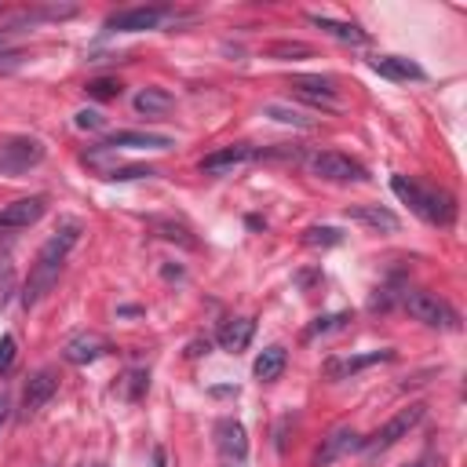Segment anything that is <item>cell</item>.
<instances>
[{
  "instance_id": "38",
  "label": "cell",
  "mask_w": 467,
  "mask_h": 467,
  "mask_svg": "<svg viewBox=\"0 0 467 467\" xmlns=\"http://www.w3.org/2000/svg\"><path fill=\"white\" fill-rule=\"evenodd\" d=\"M230 467H237V463H230Z\"/></svg>"
},
{
  "instance_id": "27",
  "label": "cell",
  "mask_w": 467,
  "mask_h": 467,
  "mask_svg": "<svg viewBox=\"0 0 467 467\" xmlns=\"http://www.w3.org/2000/svg\"><path fill=\"white\" fill-rule=\"evenodd\" d=\"M150 179V175H157V168H150V164H124V168H109L106 171V179H113V182H128V179Z\"/></svg>"
},
{
  "instance_id": "16",
  "label": "cell",
  "mask_w": 467,
  "mask_h": 467,
  "mask_svg": "<svg viewBox=\"0 0 467 467\" xmlns=\"http://www.w3.org/2000/svg\"><path fill=\"white\" fill-rule=\"evenodd\" d=\"M372 69L387 80H423L427 73L412 62V58H401V55H376L372 58Z\"/></svg>"
},
{
  "instance_id": "19",
  "label": "cell",
  "mask_w": 467,
  "mask_h": 467,
  "mask_svg": "<svg viewBox=\"0 0 467 467\" xmlns=\"http://www.w3.org/2000/svg\"><path fill=\"white\" fill-rule=\"evenodd\" d=\"M394 354L390 350H372V354H354V358H332L328 365H325V372L332 376V379H343V376H354V372H361L365 365H376V361H390Z\"/></svg>"
},
{
  "instance_id": "20",
  "label": "cell",
  "mask_w": 467,
  "mask_h": 467,
  "mask_svg": "<svg viewBox=\"0 0 467 467\" xmlns=\"http://www.w3.org/2000/svg\"><path fill=\"white\" fill-rule=\"evenodd\" d=\"M310 22H314L321 33H328V36H336V40H343V44H368V33L358 29L354 22H336V18H328V15H310Z\"/></svg>"
},
{
  "instance_id": "3",
  "label": "cell",
  "mask_w": 467,
  "mask_h": 467,
  "mask_svg": "<svg viewBox=\"0 0 467 467\" xmlns=\"http://www.w3.org/2000/svg\"><path fill=\"white\" fill-rule=\"evenodd\" d=\"M401 306H405V310H409L416 321H423V325H431V328H460L456 310H452L445 299H438L434 292L409 288V292L401 296Z\"/></svg>"
},
{
  "instance_id": "33",
  "label": "cell",
  "mask_w": 467,
  "mask_h": 467,
  "mask_svg": "<svg viewBox=\"0 0 467 467\" xmlns=\"http://www.w3.org/2000/svg\"><path fill=\"white\" fill-rule=\"evenodd\" d=\"M22 62H26V55H22V51H15V47H0V73L18 69Z\"/></svg>"
},
{
  "instance_id": "9",
  "label": "cell",
  "mask_w": 467,
  "mask_h": 467,
  "mask_svg": "<svg viewBox=\"0 0 467 467\" xmlns=\"http://www.w3.org/2000/svg\"><path fill=\"white\" fill-rule=\"evenodd\" d=\"M47 212V197L44 193H33V197H18L11 201L4 212H0V230H22V226H33L40 223Z\"/></svg>"
},
{
  "instance_id": "18",
  "label": "cell",
  "mask_w": 467,
  "mask_h": 467,
  "mask_svg": "<svg viewBox=\"0 0 467 467\" xmlns=\"http://www.w3.org/2000/svg\"><path fill=\"white\" fill-rule=\"evenodd\" d=\"M252 332H255V321H252V317H230V321L219 328V347L230 350V354H241V350L248 347Z\"/></svg>"
},
{
  "instance_id": "24",
  "label": "cell",
  "mask_w": 467,
  "mask_h": 467,
  "mask_svg": "<svg viewBox=\"0 0 467 467\" xmlns=\"http://www.w3.org/2000/svg\"><path fill=\"white\" fill-rule=\"evenodd\" d=\"M150 226H153L164 241H179V244L193 248V237H190V230H186L182 223H175V219H150Z\"/></svg>"
},
{
  "instance_id": "8",
  "label": "cell",
  "mask_w": 467,
  "mask_h": 467,
  "mask_svg": "<svg viewBox=\"0 0 467 467\" xmlns=\"http://www.w3.org/2000/svg\"><path fill=\"white\" fill-rule=\"evenodd\" d=\"M354 449H361V434L354 431V427H347V423H339V427H332L325 438H321V445H317V452H314V467H328L332 460H339V456H347V452H354Z\"/></svg>"
},
{
  "instance_id": "32",
  "label": "cell",
  "mask_w": 467,
  "mask_h": 467,
  "mask_svg": "<svg viewBox=\"0 0 467 467\" xmlns=\"http://www.w3.org/2000/svg\"><path fill=\"white\" fill-rule=\"evenodd\" d=\"M73 124H77V128H88V131H99L106 120H102V113H95V109H80V113L73 117Z\"/></svg>"
},
{
  "instance_id": "29",
  "label": "cell",
  "mask_w": 467,
  "mask_h": 467,
  "mask_svg": "<svg viewBox=\"0 0 467 467\" xmlns=\"http://www.w3.org/2000/svg\"><path fill=\"white\" fill-rule=\"evenodd\" d=\"M18 292V281H15V266L11 263H4L0 266V310L11 303V296Z\"/></svg>"
},
{
  "instance_id": "28",
  "label": "cell",
  "mask_w": 467,
  "mask_h": 467,
  "mask_svg": "<svg viewBox=\"0 0 467 467\" xmlns=\"http://www.w3.org/2000/svg\"><path fill=\"white\" fill-rule=\"evenodd\" d=\"M350 321V314H325V317H317L310 328H306V336H325V332H339L343 325Z\"/></svg>"
},
{
  "instance_id": "10",
  "label": "cell",
  "mask_w": 467,
  "mask_h": 467,
  "mask_svg": "<svg viewBox=\"0 0 467 467\" xmlns=\"http://www.w3.org/2000/svg\"><path fill=\"white\" fill-rule=\"evenodd\" d=\"M55 390H58V376H55L51 368L33 372V376L26 379V390H22V412H26V416L40 412V409L51 401V394H55Z\"/></svg>"
},
{
  "instance_id": "13",
  "label": "cell",
  "mask_w": 467,
  "mask_h": 467,
  "mask_svg": "<svg viewBox=\"0 0 467 467\" xmlns=\"http://www.w3.org/2000/svg\"><path fill=\"white\" fill-rule=\"evenodd\" d=\"M102 150H168L171 139L168 135H153V131H113L99 142Z\"/></svg>"
},
{
  "instance_id": "17",
  "label": "cell",
  "mask_w": 467,
  "mask_h": 467,
  "mask_svg": "<svg viewBox=\"0 0 467 467\" xmlns=\"http://www.w3.org/2000/svg\"><path fill=\"white\" fill-rule=\"evenodd\" d=\"M347 215L354 219V223H361V226H368V230H383V234H394L401 223H398V215L390 212V208H379V204H354V208H347Z\"/></svg>"
},
{
  "instance_id": "15",
  "label": "cell",
  "mask_w": 467,
  "mask_h": 467,
  "mask_svg": "<svg viewBox=\"0 0 467 467\" xmlns=\"http://www.w3.org/2000/svg\"><path fill=\"white\" fill-rule=\"evenodd\" d=\"M292 88H296L299 95L321 102V106H332L336 95H339L336 80H332V77H317V73H299V77H292Z\"/></svg>"
},
{
  "instance_id": "12",
  "label": "cell",
  "mask_w": 467,
  "mask_h": 467,
  "mask_svg": "<svg viewBox=\"0 0 467 467\" xmlns=\"http://www.w3.org/2000/svg\"><path fill=\"white\" fill-rule=\"evenodd\" d=\"M106 350H109V343H106L99 332H80V336L66 339V347H62L66 361H73V365H91V361H99Z\"/></svg>"
},
{
  "instance_id": "35",
  "label": "cell",
  "mask_w": 467,
  "mask_h": 467,
  "mask_svg": "<svg viewBox=\"0 0 467 467\" xmlns=\"http://www.w3.org/2000/svg\"><path fill=\"white\" fill-rule=\"evenodd\" d=\"M7 409H11V401H7V394H0V423L7 420Z\"/></svg>"
},
{
  "instance_id": "5",
  "label": "cell",
  "mask_w": 467,
  "mask_h": 467,
  "mask_svg": "<svg viewBox=\"0 0 467 467\" xmlns=\"http://www.w3.org/2000/svg\"><path fill=\"white\" fill-rule=\"evenodd\" d=\"M306 168L317 175V179H328V182H365L368 171L365 164H358L354 157L347 153H336V150H321L306 161Z\"/></svg>"
},
{
  "instance_id": "37",
  "label": "cell",
  "mask_w": 467,
  "mask_h": 467,
  "mask_svg": "<svg viewBox=\"0 0 467 467\" xmlns=\"http://www.w3.org/2000/svg\"><path fill=\"white\" fill-rule=\"evenodd\" d=\"M80 467H88V463H80ZM91 467H102V463H91Z\"/></svg>"
},
{
  "instance_id": "21",
  "label": "cell",
  "mask_w": 467,
  "mask_h": 467,
  "mask_svg": "<svg viewBox=\"0 0 467 467\" xmlns=\"http://www.w3.org/2000/svg\"><path fill=\"white\" fill-rule=\"evenodd\" d=\"M171 106H175V99L164 88H142L135 95V109L146 117H164V113H171Z\"/></svg>"
},
{
  "instance_id": "34",
  "label": "cell",
  "mask_w": 467,
  "mask_h": 467,
  "mask_svg": "<svg viewBox=\"0 0 467 467\" xmlns=\"http://www.w3.org/2000/svg\"><path fill=\"white\" fill-rule=\"evenodd\" d=\"M150 467H168V452H164L161 445L153 449V460H150Z\"/></svg>"
},
{
  "instance_id": "23",
  "label": "cell",
  "mask_w": 467,
  "mask_h": 467,
  "mask_svg": "<svg viewBox=\"0 0 467 467\" xmlns=\"http://www.w3.org/2000/svg\"><path fill=\"white\" fill-rule=\"evenodd\" d=\"M263 113H266L270 120H277V124H292V128H314V120H310L306 113H299V109H288V106H281V102H270Z\"/></svg>"
},
{
  "instance_id": "31",
  "label": "cell",
  "mask_w": 467,
  "mask_h": 467,
  "mask_svg": "<svg viewBox=\"0 0 467 467\" xmlns=\"http://www.w3.org/2000/svg\"><path fill=\"white\" fill-rule=\"evenodd\" d=\"M15 354H18L15 336H0V372H7L15 365Z\"/></svg>"
},
{
  "instance_id": "30",
  "label": "cell",
  "mask_w": 467,
  "mask_h": 467,
  "mask_svg": "<svg viewBox=\"0 0 467 467\" xmlns=\"http://www.w3.org/2000/svg\"><path fill=\"white\" fill-rule=\"evenodd\" d=\"M88 95H91V99H117V95H120V84L109 80V77H99V80L88 84Z\"/></svg>"
},
{
  "instance_id": "14",
  "label": "cell",
  "mask_w": 467,
  "mask_h": 467,
  "mask_svg": "<svg viewBox=\"0 0 467 467\" xmlns=\"http://www.w3.org/2000/svg\"><path fill=\"white\" fill-rule=\"evenodd\" d=\"M252 157H255L252 146L234 142V146H223V150L208 153V157L201 161V171H208V175H226V171H234L237 164H244V161H252Z\"/></svg>"
},
{
  "instance_id": "36",
  "label": "cell",
  "mask_w": 467,
  "mask_h": 467,
  "mask_svg": "<svg viewBox=\"0 0 467 467\" xmlns=\"http://www.w3.org/2000/svg\"><path fill=\"white\" fill-rule=\"evenodd\" d=\"M409 467H431V456H423V460H416V463H409Z\"/></svg>"
},
{
  "instance_id": "26",
  "label": "cell",
  "mask_w": 467,
  "mask_h": 467,
  "mask_svg": "<svg viewBox=\"0 0 467 467\" xmlns=\"http://www.w3.org/2000/svg\"><path fill=\"white\" fill-rule=\"evenodd\" d=\"M266 55L277 58V62H285V58H306L310 55V44H303V40H277V44L266 47Z\"/></svg>"
},
{
  "instance_id": "11",
  "label": "cell",
  "mask_w": 467,
  "mask_h": 467,
  "mask_svg": "<svg viewBox=\"0 0 467 467\" xmlns=\"http://www.w3.org/2000/svg\"><path fill=\"white\" fill-rule=\"evenodd\" d=\"M215 449L230 460V463H241L244 456H248V434H244V427L237 423V420H219L215 423Z\"/></svg>"
},
{
  "instance_id": "4",
  "label": "cell",
  "mask_w": 467,
  "mask_h": 467,
  "mask_svg": "<svg viewBox=\"0 0 467 467\" xmlns=\"http://www.w3.org/2000/svg\"><path fill=\"white\" fill-rule=\"evenodd\" d=\"M423 412H427V405H420V401H416V405H409V409H401V412H394V416H390V420H387L372 438H361V449H365L368 456L387 452L394 441H401V438H405V434L423 420Z\"/></svg>"
},
{
  "instance_id": "25",
  "label": "cell",
  "mask_w": 467,
  "mask_h": 467,
  "mask_svg": "<svg viewBox=\"0 0 467 467\" xmlns=\"http://www.w3.org/2000/svg\"><path fill=\"white\" fill-rule=\"evenodd\" d=\"M339 241H343V234L336 226H306L303 230V244H310V248H332Z\"/></svg>"
},
{
  "instance_id": "2",
  "label": "cell",
  "mask_w": 467,
  "mask_h": 467,
  "mask_svg": "<svg viewBox=\"0 0 467 467\" xmlns=\"http://www.w3.org/2000/svg\"><path fill=\"white\" fill-rule=\"evenodd\" d=\"M390 190H394L423 223H431V226H449V223L456 219V201H452L445 190H427V186H420V182H412V179H405V175H394V179H390Z\"/></svg>"
},
{
  "instance_id": "22",
  "label": "cell",
  "mask_w": 467,
  "mask_h": 467,
  "mask_svg": "<svg viewBox=\"0 0 467 467\" xmlns=\"http://www.w3.org/2000/svg\"><path fill=\"white\" fill-rule=\"evenodd\" d=\"M252 372H255L259 383H274V379L285 372V347H266V350L255 358Z\"/></svg>"
},
{
  "instance_id": "7",
  "label": "cell",
  "mask_w": 467,
  "mask_h": 467,
  "mask_svg": "<svg viewBox=\"0 0 467 467\" xmlns=\"http://www.w3.org/2000/svg\"><path fill=\"white\" fill-rule=\"evenodd\" d=\"M171 11L168 7H128V11H113L106 18V29L113 33H142V29H157Z\"/></svg>"
},
{
  "instance_id": "1",
  "label": "cell",
  "mask_w": 467,
  "mask_h": 467,
  "mask_svg": "<svg viewBox=\"0 0 467 467\" xmlns=\"http://www.w3.org/2000/svg\"><path fill=\"white\" fill-rule=\"evenodd\" d=\"M77 237H80V223H77V219H66V223L40 244V252L33 255L29 277H26V285H22V306H26V310L36 306V303L55 288V281H58V274H62V263H66L69 248L77 244Z\"/></svg>"
},
{
  "instance_id": "6",
  "label": "cell",
  "mask_w": 467,
  "mask_h": 467,
  "mask_svg": "<svg viewBox=\"0 0 467 467\" xmlns=\"http://www.w3.org/2000/svg\"><path fill=\"white\" fill-rule=\"evenodd\" d=\"M44 161V142L33 135H15L0 142V171H29L33 164Z\"/></svg>"
}]
</instances>
